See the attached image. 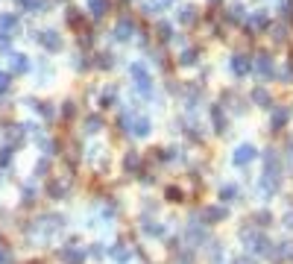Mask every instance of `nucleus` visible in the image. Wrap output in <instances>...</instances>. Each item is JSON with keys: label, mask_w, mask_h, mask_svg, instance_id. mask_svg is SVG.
I'll list each match as a JSON object with an SVG mask.
<instances>
[{"label": "nucleus", "mask_w": 293, "mask_h": 264, "mask_svg": "<svg viewBox=\"0 0 293 264\" xmlns=\"http://www.w3.org/2000/svg\"><path fill=\"white\" fill-rule=\"evenodd\" d=\"M147 132H150V121L147 118H138L135 121V135H147Z\"/></svg>", "instance_id": "obj_12"}, {"label": "nucleus", "mask_w": 293, "mask_h": 264, "mask_svg": "<svg viewBox=\"0 0 293 264\" xmlns=\"http://www.w3.org/2000/svg\"><path fill=\"white\" fill-rule=\"evenodd\" d=\"M88 12H91L94 18H103V15L109 12V0H88Z\"/></svg>", "instance_id": "obj_7"}, {"label": "nucleus", "mask_w": 293, "mask_h": 264, "mask_svg": "<svg viewBox=\"0 0 293 264\" xmlns=\"http://www.w3.org/2000/svg\"><path fill=\"white\" fill-rule=\"evenodd\" d=\"M132 33H135V24H132L129 18H123V21L117 24V30H115V38H117V41H129Z\"/></svg>", "instance_id": "obj_5"}, {"label": "nucleus", "mask_w": 293, "mask_h": 264, "mask_svg": "<svg viewBox=\"0 0 293 264\" xmlns=\"http://www.w3.org/2000/svg\"><path fill=\"white\" fill-rule=\"evenodd\" d=\"M129 73H132V79L138 82V88H141L144 94H150V91H153V88H150V85H153V79L147 76V67L141 65V62H135V65L129 67Z\"/></svg>", "instance_id": "obj_1"}, {"label": "nucleus", "mask_w": 293, "mask_h": 264, "mask_svg": "<svg viewBox=\"0 0 293 264\" xmlns=\"http://www.w3.org/2000/svg\"><path fill=\"white\" fill-rule=\"evenodd\" d=\"M194 59H196L194 50H185V53H182V65H194Z\"/></svg>", "instance_id": "obj_15"}, {"label": "nucleus", "mask_w": 293, "mask_h": 264, "mask_svg": "<svg viewBox=\"0 0 293 264\" xmlns=\"http://www.w3.org/2000/svg\"><path fill=\"white\" fill-rule=\"evenodd\" d=\"M24 6H27V9H44L47 3H44V0H24Z\"/></svg>", "instance_id": "obj_16"}, {"label": "nucleus", "mask_w": 293, "mask_h": 264, "mask_svg": "<svg viewBox=\"0 0 293 264\" xmlns=\"http://www.w3.org/2000/svg\"><path fill=\"white\" fill-rule=\"evenodd\" d=\"M285 121H288V112H285V109H276V112H273V127H282Z\"/></svg>", "instance_id": "obj_13"}, {"label": "nucleus", "mask_w": 293, "mask_h": 264, "mask_svg": "<svg viewBox=\"0 0 293 264\" xmlns=\"http://www.w3.org/2000/svg\"><path fill=\"white\" fill-rule=\"evenodd\" d=\"M249 24H252L255 30H264V27H270V18H267V12H252V15H249Z\"/></svg>", "instance_id": "obj_9"}, {"label": "nucleus", "mask_w": 293, "mask_h": 264, "mask_svg": "<svg viewBox=\"0 0 293 264\" xmlns=\"http://www.w3.org/2000/svg\"><path fill=\"white\" fill-rule=\"evenodd\" d=\"M252 100L261 103V106H270V94H267L264 88H255V91H252Z\"/></svg>", "instance_id": "obj_11"}, {"label": "nucleus", "mask_w": 293, "mask_h": 264, "mask_svg": "<svg viewBox=\"0 0 293 264\" xmlns=\"http://www.w3.org/2000/svg\"><path fill=\"white\" fill-rule=\"evenodd\" d=\"M9 70H12V73H24V70H30V65H27V56L15 53V56L9 59Z\"/></svg>", "instance_id": "obj_6"}, {"label": "nucleus", "mask_w": 293, "mask_h": 264, "mask_svg": "<svg viewBox=\"0 0 293 264\" xmlns=\"http://www.w3.org/2000/svg\"><path fill=\"white\" fill-rule=\"evenodd\" d=\"M232 70H234V76H246V73L252 70L249 56H234V59H232Z\"/></svg>", "instance_id": "obj_3"}, {"label": "nucleus", "mask_w": 293, "mask_h": 264, "mask_svg": "<svg viewBox=\"0 0 293 264\" xmlns=\"http://www.w3.org/2000/svg\"><path fill=\"white\" fill-rule=\"evenodd\" d=\"M252 159H255V147H252V144L237 147V153H234V165H246V162H252Z\"/></svg>", "instance_id": "obj_4"}, {"label": "nucleus", "mask_w": 293, "mask_h": 264, "mask_svg": "<svg viewBox=\"0 0 293 264\" xmlns=\"http://www.w3.org/2000/svg\"><path fill=\"white\" fill-rule=\"evenodd\" d=\"M35 38L50 50V53H59L62 50V38H59V33L56 30H44V33H35Z\"/></svg>", "instance_id": "obj_2"}, {"label": "nucleus", "mask_w": 293, "mask_h": 264, "mask_svg": "<svg viewBox=\"0 0 293 264\" xmlns=\"http://www.w3.org/2000/svg\"><path fill=\"white\" fill-rule=\"evenodd\" d=\"M18 30V18L15 15H0V33H15Z\"/></svg>", "instance_id": "obj_8"}, {"label": "nucleus", "mask_w": 293, "mask_h": 264, "mask_svg": "<svg viewBox=\"0 0 293 264\" xmlns=\"http://www.w3.org/2000/svg\"><path fill=\"white\" fill-rule=\"evenodd\" d=\"M6 88H9V73L0 70V91H6Z\"/></svg>", "instance_id": "obj_17"}, {"label": "nucleus", "mask_w": 293, "mask_h": 264, "mask_svg": "<svg viewBox=\"0 0 293 264\" xmlns=\"http://www.w3.org/2000/svg\"><path fill=\"white\" fill-rule=\"evenodd\" d=\"M258 73L261 76H273V59H270V56H258Z\"/></svg>", "instance_id": "obj_10"}, {"label": "nucleus", "mask_w": 293, "mask_h": 264, "mask_svg": "<svg viewBox=\"0 0 293 264\" xmlns=\"http://www.w3.org/2000/svg\"><path fill=\"white\" fill-rule=\"evenodd\" d=\"M179 21H182V24H191V21H194V9H191V6H185V9H182V15H179Z\"/></svg>", "instance_id": "obj_14"}]
</instances>
